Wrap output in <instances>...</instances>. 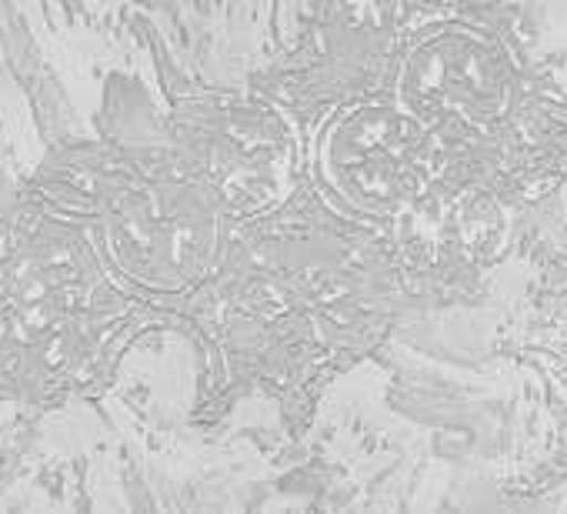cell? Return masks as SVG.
Instances as JSON below:
<instances>
[{
    "label": "cell",
    "mask_w": 567,
    "mask_h": 514,
    "mask_svg": "<svg viewBox=\"0 0 567 514\" xmlns=\"http://www.w3.org/2000/svg\"><path fill=\"white\" fill-rule=\"evenodd\" d=\"M324 184L354 210L394 217L427 197L444 167L437 127L398 97L344 107L321 134Z\"/></svg>",
    "instance_id": "1"
},
{
    "label": "cell",
    "mask_w": 567,
    "mask_h": 514,
    "mask_svg": "<svg viewBox=\"0 0 567 514\" xmlns=\"http://www.w3.org/2000/svg\"><path fill=\"white\" fill-rule=\"evenodd\" d=\"M520 71L511 48L464 21L424 28L404 51L394 97L431 127H497L517 97Z\"/></svg>",
    "instance_id": "2"
},
{
    "label": "cell",
    "mask_w": 567,
    "mask_h": 514,
    "mask_svg": "<svg viewBox=\"0 0 567 514\" xmlns=\"http://www.w3.org/2000/svg\"><path fill=\"white\" fill-rule=\"evenodd\" d=\"M207 184L227 214L257 217L291 197L301 171V144L274 104L257 97H217L194 121Z\"/></svg>",
    "instance_id": "3"
},
{
    "label": "cell",
    "mask_w": 567,
    "mask_h": 514,
    "mask_svg": "<svg viewBox=\"0 0 567 514\" xmlns=\"http://www.w3.org/2000/svg\"><path fill=\"white\" fill-rule=\"evenodd\" d=\"M121 261L151 288L181 291L200 281L220 250L224 201L207 181L151 184L124 201Z\"/></svg>",
    "instance_id": "4"
},
{
    "label": "cell",
    "mask_w": 567,
    "mask_h": 514,
    "mask_svg": "<svg viewBox=\"0 0 567 514\" xmlns=\"http://www.w3.org/2000/svg\"><path fill=\"white\" fill-rule=\"evenodd\" d=\"M457 244L474 257V261H494L507 237V214L501 201L487 191H467L454 201L451 217Z\"/></svg>",
    "instance_id": "5"
}]
</instances>
